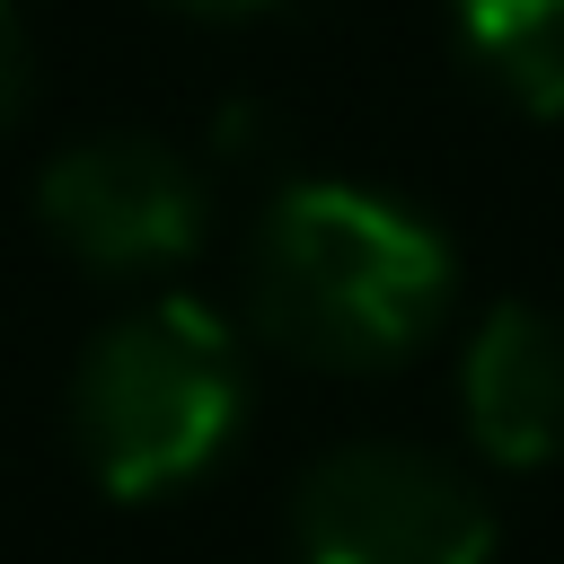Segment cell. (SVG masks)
Returning a JSON list of instances; mask_svg holds the SVG:
<instances>
[{"label":"cell","mask_w":564,"mask_h":564,"mask_svg":"<svg viewBox=\"0 0 564 564\" xmlns=\"http://www.w3.org/2000/svg\"><path fill=\"white\" fill-rule=\"evenodd\" d=\"M300 564H494L476 476L414 441H344L291 494Z\"/></svg>","instance_id":"3957f363"},{"label":"cell","mask_w":564,"mask_h":564,"mask_svg":"<svg viewBox=\"0 0 564 564\" xmlns=\"http://www.w3.org/2000/svg\"><path fill=\"white\" fill-rule=\"evenodd\" d=\"M26 79H35L26 26H18V9L0 0V132H9V123H18V106H26Z\"/></svg>","instance_id":"52a82bcc"},{"label":"cell","mask_w":564,"mask_h":564,"mask_svg":"<svg viewBox=\"0 0 564 564\" xmlns=\"http://www.w3.org/2000/svg\"><path fill=\"white\" fill-rule=\"evenodd\" d=\"M247 414V352L238 326L203 300H150L115 317L70 379V432L106 494H176L194 485Z\"/></svg>","instance_id":"7a4b0ae2"},{"label":"cell","mask_w":564,"mask_h":564,"mask_svg":"<svg viewBox=\"0 0 564 564\" xmlns=\"http://www.w3.org/2000/svg\"><path fill=\"white\" fill-rule=\"evenodd\" d=\"M458 414L467 441L494 467H546L564 458V326L529 300H502L458 361Z\"/></svg>","instance_id":"5b68a950"},{"label":"cell","mask_w":564,"mask_h":564,"mask_svg":"<svg viewBox=\"0 0 564 564\" xmlns=\"http://www.w3.org/2000/svg\"><path fill=\"white\" fill-rule=\"evenodd\" d=\"M449 238L370 185H282L247 238V317L308 370H397L449 317Z\"/></svg>","instance_id":"6da1fadb"},{"label":"cell","mask_w":564,"mask_h":564,"mask_svg":"<svg viewBox=\"0 0 564 564\" xmlns=\"http://www.w3.org/2000/svg\"><path fill=\"white\" fill-rule=\"evenodd\" d=\"M35 220L97 273H167L212 229L203 167L159 132H88L35 176Z\"/></svg>","instance_id":"277c9868"},{"label":"cell","mask_w":564,"mask_h":564,"mask_svg":"<svg viewBox=\"0 0 564 564\" xmlns=\"http://www.w3.org/2000/svg\"><path fill=\"white\" fill-rule=\"evenodd\" d=\"M167 9H194V18H256V9H273V0H167Z\"/></svg>","instance_id":"ba28073f"},{"label":"cell","mask_w":564,"mask_h":564,"mask_svg":"<svg viewBox=\"0 0 564 564\" xmlns=\"http://www.w3.org/2000/svg\"><path fill=\"white\" fill-rule=\"evenodd\" d=\"M449 26L520 115H564V0H449Z\"/></svg>","instance_id":"8992f818"}]
</instances>
